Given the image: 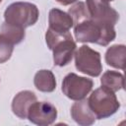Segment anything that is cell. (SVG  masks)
Segmentation results:
<instances>
[{"label": "cell", "mask_w": 126, "mask_h": 126, "mask_svg": "<svg viewBox=\"0 0 126 126\" xmlns=\"http://www.w3.org/2000/svg\"><path fill=\"white\" fill-rule=\"evenodd\" d=\"M100 84L112 92H117L124 89V76L116 71H106L101 76Z\"/></svg>", "instance_id": "cell-14"}, {"label": "cell", "mask_w": 126, "mask_h": 126, "mask_svg": "<svg viewBox=\"0 0 126 126\" xmlns=\"http://www.w3.org/2000/svg\"><path fill=\"white\" fill-rule=\"evenodd\" d=\"M126 47L123 44H114L107 48L105 52V62L107 65L124 70L125 68Z\"/></svg>", "instance_id": "cell-12"}, {"label": "cell", "mask_w": 126, "mask_h": 126, "mask_svg": "<svg viewBox=\"0 0 126 126\" xmlns=\"http://www.w3.org/2000/svg\"><path fill=\"white\" fill-rule=\"evenodd\" d=\"M45 41L47 47L53 52L54 65L62 67L71 62L77 45L70 32H55L48 29L45 33Z\"/></svg>", "instance_id": "cell-2"}, {"label": "cell", "mask_w": 126, "mask_h": 126, "mask_svg": "<svg viewBox=\"0 0 126 126\" xmlns=\"http://www.w3.org/2000/svg\"><path fill=\"white\" fill-rule=\"evenodd\" d=\"M57 117L56 107L46 101H34L28 110L27 118L33 124L46 126L52 124Z\"/></svg>", "instance_id": "cell-8"}, {"label": "cell", "mask_w": 126, "mask_h": 126, "mask_svg": "<svg viewBox=\"0 0 126 126\" xmlns=\"http://www.w3.org/2000/svg\"><path fill=\"white\" fill-rule=\"evenodd\" d=\"M33 84L38 91L51 93L56 88L55 76L50 70H39L34 75Z\"/></svg>", "instance_id": "cell-13"}, {"label": "cell", "mask_w": 126, "mask_h": 126, "mask_svg": "<svg viewBox=\"0 0 126 126\" xmlns=\"http://www.w3.org/2000/svg\"><path fill=\"white\" fill-rule=\"evenodd\" d=\"M1 1H2V0H0V3H1Z\"/></svg>", "instance_id": "cell-20"}, {"label": "cell", "mask_w": 126, "mask_h": 126, "mask_svg": "<svg viewBox=\"0 0 126 126\" xmlns=\"http://www.w3.org/2000/svg\"><path fill=\"white\" fill-rule=\"evenodd\" d=\"M36 101V95L31 91H22L18 93L12 101V110L15 115L21 119H26L29 107Z\"/></svg>", "instance_id": "cell-11"}, {"label": "cell", "mask_w": 126, "mask_h": 126, "mask_svg": "<svg viewBox=\"0 0 126 126\" xmlns=\"http://www.w3.org/2000/svg\"><path fill=\"white\" fill-rule=\"evenodd\" d=\"M102 1H104V2H107V3H109V2H111V1H113V0H102Z\"/></svg>", "instance_id": "cell-19"}, {"label": "cell", "mask_w": 126, "mask_h": 126, "mask_svg": "<svg viewBox=\"0 0 126 126\" xmlns=\"http://www.w3.org/2000/svg\"><path fill=\"white\" fill-rule=\"evenodd\" d=\"M88 103L97 119H103L113 115L120 107L114 92L102 86L92 93Z\"/></svg>", "instance_id": "cell-4"}, {"label": "cell", "mask_w": 126, "mask_h": 126, "mask_svg": "<svg viewBox=\"0 0 126 126\" xmlns=\"http://www.w3.org/2000/svg\"><path fill=\"white\" fill-rule=\"evenodd\" d=\"M86 6L90 19L101 25L115 26L119 20V14L107 2L102 0H87Z\"/></svg>", "instance_id": "cell-7"}, {"label": "cell", "mask_w": 126, "mask_h": 126, "mask_svg": "<svg viewBox=\"0 0 126 126\" xmlns=\"http://www.w3.org/2000/svg\"><path fill=\"white\" fill-rule=\"evenodd\" d=\"M71 116L73 120L81 126H89L94 123L95 115L89 106L88 100L80 99L71 107Z\"/></svg>", "instance_id": "cell-9"}, {"label": "cell", "mask_w": 126, "mask_h": 126, "mask_svg": "<svg viewBox=\"0 0 126 126\" xmlns=\"http://www.w3.org/2000/svg\"><path fill=\"white\" fill-rule=\"evenodd\" d=\"M56 1L62 5H70L72 3H75L77 0H56Z\"/></svg>", "instance_id": "cell-18"}, {"label": "cell", "mask_w": 126, "mask_h": 126, "mask_svg": "<svg viewBox=\"0 0 126 126\" xmlns=\"http://www.w3.org/2000/svg\"><path fill=\"white\" fill-rule=\"evenodd\" d=\"M68 14L70 15V17L73 20V26H75V25L83 22L84 20H87L90 18L86 3L82 2V1L76 2L73 6H71L69 8Z\"/></svg>", "instance_id": "cell-15"}, {"label": "cell", "mask_w": 126, "mask_h": 126, "mask_svg": "<svg viewBox=\"0 0 126 126\" xmlns=\"http://www.w3.org/2000/svg\"><path fill=\"white\" fill-rule=\"evenodd\" d=\"M94 86L93 80L81 77L75 73H69L62 82L63 94L73 100H80L87 96Z\"/></svg>", "instance_id": "cell-6"}, {"label": "cell", "mask_w": 126, "mask_h": 126, "mask_svg": "<svg viewBox=\"0 0 126 126\" xmlns=\"http://www.w3.org/2000/svg\"><path fill=\"white\" fill-rule=\"evenodd\" d=\"M48 24V29L55 32H67L73 27V20L68 13L53 8L49 11Z\"/></svg>", "instance_id": "cell-10"}, {"label": "cell", "mask_w": 126, "mask_h": 126, "mask_svg": "<svg viewBox=\"0 0 126 126\" xmlns=\"http://www.w3.org/2000/svg\"><path fill=\"white\" fill-rule=\"evenodd\" d=\"M14 42L4 34L0 33V64L8 61L14 49Z\"/></svg>", "instance_id": "cell-17"}, {"label": "cell", "mask_w": 126, "mask_h": 126, "mask_svg": "<svg viewBox=\"0 0 126 126\" xmlns=\"http://www.w3.org/2000/svg\"><path fill=\"white\" fill-rule=\"evenodd\" d=\"M1 33L7 36L9 39H11L14 42V44H18L25 37V29L15 27L4 22L3 25L1 26Z\"/></svg>", "instance_id": "cell-16"}, {"label": "cell", "mask_w": 126, "mask_h": 126, "mask_svg": "<svg viewBox=\"0 0 126 126\" xmlns=\"http://www.w3.org/2000/svg\"><path fill=\"white\" fill-rule=\"evenodd\" d=\"M78 71L91 77H97L102 71L100 54L88 45H82L74 54Z\"/></svg>", "instance_id": "cell-5"}, {"label": "cell", "mask_w": 126, "mask_h": 126, "mask_svg": "<svg viewBox=\"0 0 126 126\" xmlns=\"http://www.w3.org/2000/svg\"><path fill=\"white\" fill-rule=\"evenodd\" d=\"M74 27L75 37L79 42H91L106 46L116 36L114 26L101 25L90 18Z\"/></svg>", "instance_id": "cell-1"}, {"label": "cell", "mask_w": 126, "mask_h": 126, "mask_svg": "<svg viewBox=\"0 0 126 126\" xmlns=\"http://www.w3.org/2000/svg\"><path fill=\"white\" fill-rule=\"evenodd\" d=\"M37 7L30 2H15L7 7L4 12L5 23L26 29L34 25L38 20Z\"/></svg>", "instance_id": "cell-3"}]
</instances>
